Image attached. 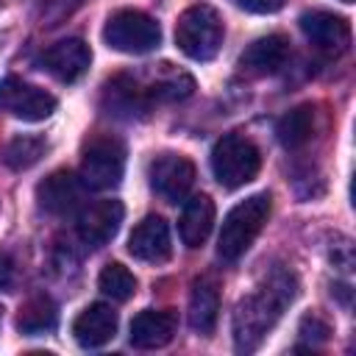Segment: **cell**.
I'll list each match as a JSON object with an SVG mask.
<instances>
[{
	"mask_svg": "<svg viewBox=\"0 0 356 356\" xmlns=\"http://www.w3.org/2000/svg\"><path fill=\"white\" fill-rule=\"evenodd\" d=\"M298 292L295 275L286 270H275L264 286H259L256 292L245 295L236 309H234V342L236 350L250 353L261 345V339L267 337V331L275 325V320L281 317V312L292 303Z\"/></svg>",
	"mask_w": 356,
	"mask_h": 356,
	"instance_id": "cell-1",
	"label": "cell"
},
{
	"mask_svg": "<svg viewBox=\"0 0 356 356\" xmlns=\"http://www.w3.org/2000/svg\"><path fill=\"white\" fill-rule=\"evenodd\" d=\"M270 209H273L270 192H256V195L239 200L225 214L220 236H217V253L222 261H236L239 256H245V250L253 245V239L264 228Z\"/></svg>",
	"mask_w": 356,
	"mask_h": 356,
	"instance_id": "cell-2",
	"label": "cell"
},
{
	"mask_svg": "<svg viewBox=\"0 0 356 356\" xmlns=\"http://www.w3.org/2000/svg\"><path fill=\"white\" fill-rule=\"evenodd\" d=\"M222 17L206 3L189 6L175 22V44L192 61H211L222 47Z\"/></svg>",
	"mask_w": 356,
	"mask_h": 356,
	"instance_id": "cell-3",
	"label": "cell"
},
{
	"mask_svg": "<svg viewBox=\"0 0 356 356\" xmlns=\"http://www.w3.org/2000/svg\"><path fill=\"white\" fill-rule=\"evenodd\" d=\"M261 170L259 147L239 134H225L211 150V172L225 189H239L250 184Z\"/></svg>",
	"mask_w": 356,
	"mask_h": 356,
	"instance_id": "cell-4",
	"label": "cell"
},
{
	"mask_svg": "<svg viewBox=\"0 0 356 356\" xmlns=\"http://www.w3.org/2000/svg\"><path fill=\"white\" fill-rule=\"evenodd\" d=\"M103 42L111 50L139 56V53H150L153 47H159L161 28L150 14L139 8H120L106 19Z\"/></svg>",
	"mask_w": 356,
	"mask_h": 356,
	"instance_id": "cell-5",
	"label": "cell"
},
{
	"mask_svg": "<svg viewBox=\"0 0 356 356\" xmlns=\"http://www.w3.org/2000/svg\"><path fill=\"white\" fill-rule=\"evenodd\" d=\"M125 172V145L111 136H92L83 145V159H81V181L89 189H111L122 181Z\"/></svg>",
	"mask_w": 356,
	"mask_h": 356,
	"instance_id": "cell-6",
	"label": "cell"
},
{
	"mask_svg": "<svg viewBox=\"0 0 356 356\" xmlns=\"http://www.w3.org/2000/svg\"><path fill=\"white\" fill-rule=\"evenodd\" d=\"M0 111L25 122H39L56 111V97L17 75H6L0 81Z\"/></svg>",
	"mask_w": 356,
	"mask_h": 356,
	"instance_id": "cell-7",
	"label": "cell"
},
{
	"mask_svg": "<svg viewBox=\"0 0 356 356\" xmlns=\"http://www.w3.org/2000/svg\"><path fill=\"white\" fill-rule=\"evenodd\" d=\"M150 189L167 203H178L189 195L195 184V164L181 153H161L147 167Z\"/></svg>",
	"mask_w": 356,
	"mask_h": 356,
	"instance_id": "cell-8",
	"label": "cell"
},
{
	"mask_svg": "<svg viewBox=\"0 0 356 356\" xmlns=\"http://www.w3.org/2000/svg\"><path fill=\"white\" fill-rule=\"evenodd\" d=\"M298 22H300L303 36H306L317 50H323V53H328V56H339V53H345L348 44H350V25H348V19L339 17V14L314 8V11H303Z\"/></svg>",
	"mask_w": 356,
	"mask_h": 356,
	"instance_id": "cell-9",
	"label": "cell"
},
{
	"mask_svg": "<svg viewBox=\"0 0 356 356\" xmlns=\"http://www.w3.org/2000/svg\"><path fill=\"white\" fill-rule=\"evenodd\" d=\"M39 64L53 78H58L61 83H75L78 78L86 75V70L92 64V50L83 39H75V36L72 39H58L42 53Z\"/></svg>",
	"mask_w": 356,
	"mask_h": 356,
	"instance_id": "cell-10",
	"label": "cell"
},
{
	"mask_svg": "<svg viewBox=\"0 0 356 356\" xmlns=\"http://www.w3.org/2000/svg\"><path fill=\"white\" fill-rule=\"evenodd\" d=\"M122 214H125V209H122L120 200H111V197H108V200H95V203H89V206L78 214V222H75L81 242L89 245V248H103V245H108V242L114 239V234L120 231Z\"/></svg>",
	"mask_w": 356,
	"mask_h": 356,
	"instance_id": "cell-11",
	"label": "cell"
},
{
	"mask_svg": "<svg viewBox=\"0 0 356 356\" xmlns=\"http://www.w3.org/2000/svg\"><path fill=\"white\" fill-rule=\"evenodd\" d=\"M128 253L145 264H164L172 256L170 225L159 214H147L142 222L134 225L128 236Z\"/></svg>",
	"mask_w": 356,
	"mask_h": 356,
	"instance_id": "cell-12",
	"label": "cell"
},
{
	"mask_svg": "<svg viewBox=\"0 0 356 356\" xmlns=\"http://www.w3.org/2000/svg\"><path fill=\"white\" fill-rule=\"evenodd\" d=\"M81 197H83V181L70 170H56L36 186V200L47 214L64 217L81 206Z\"/></svg>",
	"mask_w": 356,
	"mask_h": 356,
	"instance_id": "cell-13",
	"label": "cell"
},
{
	"mask_svg": "<svg viewBox=\"0 0 356 356\" xmlns=\"http://www.w3.org/2000/svg\"><path fill=\"white\" fill-rule=\"evenodd\" d=\"M175 328H178V317L172 309H161V312L145 309L131 320L128 339L139 350H156V348H164L175 337Z\"/></svg>",
	"mask_w": 356,
	"mask_h": 356,
	"instance_id": "cell-14",
	"label": "cell"
},
{
	"mask_svg": "<svg viewBox=\"0 0 356 356\" xmlns=\"http://www.w3.org/2000/svg\"><path fill=\"white\" fill-rule=\"evenodd\" d=\"M117 334V312L106 303L86 306L72 320V337L81 348H103Z\"/></svg>",
	"mask_w": 356,
	"mask_h": 356,
	"instance_id": "cell-15",
	"label": "cell"
},
{
	"mask_svg": "<svg viewBox=\"0 0 356 356\" xmlns=\"http://www.w3.org/2000/svg\"><path fill=\"white\" fill-rule=\"evenodd\" d=\"M286 58H289V39L281 33H270L248 44V50L239 56V67L250 75H273L286 64Z\"/></svg>",
	"mask_w": 356,
	"mask_h": 356,
	"instance_id": "cell-16",
	"label": "cell"
},
{
	"mask_svg": "<svg viewBox=\"0 0 356 356\" xmlns=\"http://www.w3.org/2000/svg\"><path fill=\"white\" fill-rule=\"evenodd\" d=\"M150 103H153V100H150L147 89H142V86H139L134 78H128V75L111 78V81L106 83V89H103V106H106L108 114H114V117L134 120V117L145 114Z\"/></svg>",
	"mask_w": 356,
	"mask_h": 356,
	"instance_id": "cell-17",
	"label": "cell"
},
{
	"mask_svg": "<svg viewBox=\"0 0 356 356\" xmlns=\"http://www.w3.org/2000/svg\"><path fill=\"white\" fill-rule=\"evenodd\" d=\"M214 228V200L209 195H195L184 203L178 234L186 248H200Z\"/></svg>",
	"mask_w": 356,
	"mask_h": 356,
	"instance_id": "cell-18",
	"label": "cell"
},
{
	"mask_svg": "<svg viewBox=\"0 0 356 356\" xmlns=\"http://www.w3.org/2000/svg\"><path fill=\"white\" fill-rule=\"evenodd\" d=\"M220 317V292L214 286V281L209 278H197L192 284V295H189V325L209 337L217 325Z\"/></svg>",
	"mask_w": 356,
	"mask_h": 356,
	"instance_id": "cell-19",
	"label": "cell"
},
{
	"mask_svg": "<svg viewBox=\"0 0 356 356\" xmlns=\"http://www.w3.org/2000/svg\"><path fill=\"white\" fill-rule=\"evenodd\" d=\"M314 134V106L312 103H303V106H295L292 111H286L278 125H275V136L278 142L286 147V150H298L303 147Z\"/></svg>",
	"mask_w": 356,
	"mask_h": 356,
	"instance_id": "cell-20",
	"label": "cell"
},
{
	"mask_svg": "<svg viewBox=\"0 0 356 356\" xmlns=\"http://www.w3.org/2000/svg\"><path fill=\"white\" fill-rule=\"evenodd\" d=\"M56 320H58L56 303H53L47 295H36V298H31V300L22 303L19 317H17V325H19L22 334L39 337V334L53 331V328H56Z\"/></svg>",
	"mask_w": 356,
	"mask_h": 356,
	"instance_id": "cell-21",
	"label": "cell"
},
{
	"mask_svg": "<svg viewBox=\"0 0 356 356\" xmlns=\"http://www.w3.org/2000/svg\"><path fill=\"white\" fill-rule=\"evenodd\" d=\"M44 153H47L44 136L22 134V136H14V139L3 147V161H6L11 170H31L33 164L42 161Z\"/></svg>",
	"mask_w": 356,
	"mask_h": 356,
	"instance_id": "cell-22",
	"label": "cell"
},
{
	"mask_svg": "<svg viewBox=\"0 0 356 356\" xmlns=\"http://www.w3.org/2000/svg\"><path fill=\"white\" fill-rule=\"evenodd\" d=\"M97 286H100V292L108 295L111 300L125 303V300H131L134 292H136V278H134V273H131L125 264L111 261V264H106V267L100 270Z\"/></svg>",
	"mask_w": 356,
	"mask_h": 356,
	"instance_id": "cell-23",
	"label": "cell"
},
{
	"mask_svg": "<svg viewBox=\"0 0 356 356\" xmlns=\"http://www.w3.org/2000/svg\"><path fill=\"white\" fill-rule=\"evenodd\" d=\"M192 89H195V81L189 75L178 72L170 81H156L147 89V95H150V100H184V97L192 95Z\"/></svg>",
	"mask_w": 356,
	"mask_h": 356,
	"instance_id": "cell-24",
	"label": "cell"
},
{
	"mask_svg": "<svg viewBox=\"0 0 356 356\" xmlns=\"http://www.w3.org/2000/svg\"><path fill=\"white\" fill-rule=\"evenodd\" d=\"M298 334H300L306 342H312V345H320V342H325V339H328V334H331V325H328L325 320H320L317 314H306V317L300 320V328H298Z\"/></svg>",
	"mask_w": 356,
	"mask_h": 356,
	"instance_id": "cell-25",
	"label": "cell"
},
{
	"mask_svg": "<svg viewBox=\"0 0 356 356\" xmlns=\"http://www.w3.org/2000/svg\"><path fill=\"white\" fill-rule=\"evenodd\" d=\"M236 6L253 14H273L284 6V0H236Z\"/></svg>",
	"mask_w": 356,
	"mask_h": 356,
	"instance_id": "cell-26",
	"label": "cell"
},
{
	"mask_svg": "<svg viewBox=\"0 0 356 356\" xmlns=\"http://www.w3.org/2000/svg\"><path fill=\"white\" fill-rule=\"evenodd\" d=\"M14 275H17V270H14V259H11L8 253L0 250V289H3V292H11V286H14Z\"/></svg>",
	"mask_w": 356,
	"mask_h": 356,
	"instance_id": "cell-27",
	"label": "cell"
},
{
	"mask_svg": "<svg viewBox=\"0 0 356 356\" xmlns=\"http://www.w3.org/2000/svg\"><path fill=\"white\" fill-rule=\"evenodd\" d=\"M0 317H3V306H0Z\"/></svg>",
	"mask_w": 356,
	"mask_h": 356,
	"instance_id": "cell-28",
	"label": "cell"
},
{
	"mask_svg": "<svg viewBox=\"0 0 356 356\" xmlns=\"http://www.w3.org/2000/svg\"><path fill=\"white\" fill-rule=\"evenodd\" d=\"M342 3H350V0H342Z\"/></svg>",
	"mask_w": 356,
	"mask_h": 356,
	"instance_id": "cell-29",
	"label": "cell"
}]
</instances>
